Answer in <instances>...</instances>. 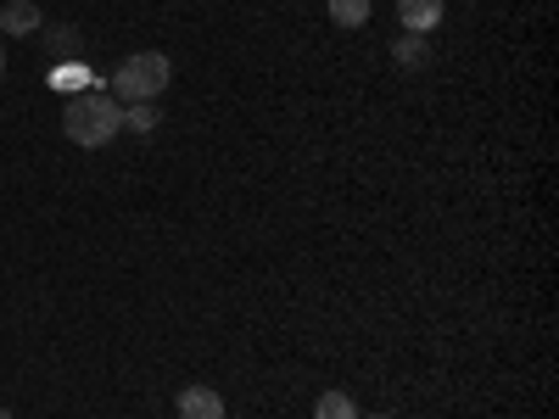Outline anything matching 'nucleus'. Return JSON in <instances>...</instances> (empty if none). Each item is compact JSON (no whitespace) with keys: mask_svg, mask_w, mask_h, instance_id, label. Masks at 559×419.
Returning <instances> with one entry per match:
<instances>
[{"mask_svg":"<svg viewBox=\"0 0 559 419\" xmlns=\"http://www.w3.org/2000/svg\"><path fill=\"white\" fill-rule=\"evenodd\" d=\"M118 129H123V107L112 96H102V89H84V96H73L68 112H62V134L73 140V146H84V152L118 140Z\"/></svg>","mask_w":559,"mask_h":419,"instance_id":"f257e3e1","label":"nucleus"},{"mask_svg":"<svg viewBox=\"0 0 559 419\" xmlns=\"http://www.w3.org/2000/svg\"><path fill=\"white\" fill-rule=\"evenodd\" d=\"M168 79H174L168 51H134V57H123V68H118L112 89H118V96L134 107V101H157L163 89H168Z\"/></svg>","mask_w":559,"mask_h":419,"instance_id":"f03ea898","label":"nucleus"},{"mask_svg":"<svg viewBox=\"0 0 559 419\" xmlns=\"http://www.w3.org/2000/svg\"><path fill=\"white\" fill-rule=\"evenodd\" d=\"M174 408H179V419H224V397L213 386H185Z\"/></svg>","mask_w":559,"mask_h":419,"instance_id":"7ed1b4c3","label":"nucleus"},{"mask_svg":"<svg viewBox=\"0 0 559 419\" xmlns=\"http://www.w3.org/2000/svg\"><path fill=\"white\" fill-rule=\"evenodd\" d=\"M397 23L408 34H431L442 23V0H397Z\"/></svg>","mask_w":559,"mask_h":419,"instance_id":"20e7f679","label":"nucleus"},{"mask_svg":"<svg viewBox=\"0 0 559 419\" xmlns=\"http://www.w3.org/2000/svg\"><path fill=\"white\" fill-rule=\"evenodd\" d=\"M39 28H45V17L34 0H7L0 7V34H39Z\"/></svg>","mask_w":559,"mask_h":419,"instance_id":"39448f33","label":"nucleus"},{"mask_svg":"<svg viewBox=\"0 0 559 419\" xmlns=\"http://www.w3.org/2000/svg\"><path fill=\"white\" fill-rule=\"evenodd\" d=\"M45 84H51V89H62V96H84V89H96V73H90L84 62H57Z\"/></svg>","mask_w":559,"mask_h":419,"instance_id":"423d86ee","label":"nucleus"},{"mask_svg":"<svg viewBox=\"0 0 559 419\" xmlns=\"http://www.w3.org/2000/svg\"><path fill=\"white\" fill-rule=\"evenodd\" d=\"M392 62L408 68V73H414V68H426V62H431V39H426V34H403V39L392 45Z\"/></svg>","mask_w":559,"mask_h":419,"instance_id":"0eeeda50","label":"nucleus"},{"mask_svg":"<svg viewBox=\"0 0 559 419\" xmlns=\"http://www.w3.org/2000/svg\"><path fill=\"white\" fill-rule=\"evenodd\" d=\"M369 12H376L369 0H331V23H336V28H364Z\"/></svg>","mask_w":559,"mask_h":419,"instance_id":"6e6552de","label":"nucleus"},{"mask_svg":"<svg viewBox=\"0 0 559 419\" xmlns=\"http://www.w3.org/2000/svg\"><path fill=\"white\" fill-rule=\"evenodd\" d=\"M313 419H358V408H353L347 392H324V397L313 403Z\"/></svg>","mask_w":559,"mask_h":419,"instance_id":"1a4fd4ad","label":"nucleus"},{"mask_svg":"<svg viewBox=\"0 0 559 419\" xmlns=\"http://www.w3.org/2000/svg\"><path fill=\"white\" fill-rule=\"evenodd\" d=\"M157 123H163V118H157V107H152V101H134V107L123 112V129H129V134H152Z\"/></svg>","mask_w":559,"mask_h":419,"instance_id":"9d476101","label":"nucleus"},{"mask_svg":"<svg viewBox=\"0 0 559 419\" xmlns=\"http://www.w3.org/2000/svg\"><path fill=\"white\" fill-rule=\"evenodd\" d=\"M0 73H7V45H0Z\"/></svg>","mask_w":559,"mask_h":419,"instance_id":"9b49d317","label":"nucleus"},{"mask_svg":"<svg viewBox=\"0 0 559 419\" xmlns=\"http://www.w3.org/2000/svg\"><path fill=\"white\" fill-rule=\"evenodd\" d=\"M0 419H17V414H12V408H0Z\"/></svg>","mask_w":559,"mask_h":419,"instance_id":"f8f14e48","label":"nucleus"},{"mask_svg":"<svg viewBox=\"0 0 559 419\" xmlns=\"http://www.w3.org/2000/svg\"><path fill=\"white\" fill-rule=\"evenodd\" d=\"M369 419H392V414H369Z\"/></svg>","mask_w":559,"mask_h":419,"instance_id":"ddd939ff","label":"nucleus"}]
</instances>
